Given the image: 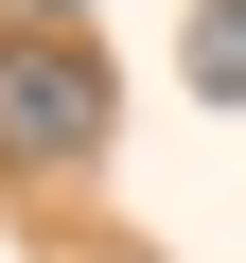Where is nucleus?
Here are the masks:
<instances>
[{"label": "nucleus", "mask_w": 246, "mask_h": 263, "mask_svg": "<svg viewBox=\"0 0 246 263\" xmlns=\"http://www.w3.org/2000/svg\"><path fill=\"white\" fill-rule=\"evenodd\" d=\"M106 123H123V88L71 18H0V176H88Z\"/></svg>", "instance_id": "nucleus-1"}, {"label": "nucleus", "mask_w": 246, "mask_h": 263, "mask_svg": "<svg viewBox=\"0 0 246 263\" xmlns=\"http://www.w3.org/2000/svg\"><path fill=\"white\" fill-rule=\"evenodd\" d=\"M176 70H194V105H246V0H194Z\"/></svg>", "instance_id": "nucleus-2"}, {"label": "nucleus", "mask_w": 246, "mask_h": 263, "mask_svg": "<svg viewBox=\"0 0 246 263\" xmlns=\"http://www.w3.org/2000/svg\"><path fill=\"white\" fill-rule=\"evenodd\" d=\"M0 18H71V0H0Z\"/></svg>", "instance_id": "nucleus-3"}, {"label": "nucleus", "mask_w": 246, "mask_h": 263, "mask_svg": "<svg viewBox=\"0 0 246 263\" xmlns=\"http://www.w3.org/2000/svg\"><path fill=\"white\" fill-rule=\"evenodd\" d=\"M123 263H141V246H123Z\"/></svg>", "instance_id": "nucleus-4"}]
</instances>
